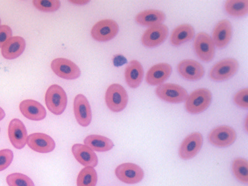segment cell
<instances>
[{
  "label": "cell",
  "instance_id": "obj_9",
  "mask_svg": "<svg viewBox=\"0 0 248 186\" xmlns=\"http://www.w3.org/2000/svg\"><path fill=\"white\" fill-rule=\"evenodd\" d=\"M115 173L120 181L129 184L138 183L144 177L142 169L132 163H125L119 165L115 169Z\"/></svg>",
  "mask_w": 248,
  "mask_h": 186
},
{
  "label": "cell",
  "instance_id": "obj_5",
  "mask_svg": "<svg viewBox=\"0 0 248 186\" xmlns=\"http://www.w3.org/2000/svg\"><path fill=\"white\" fill-rule=\"evenodd\" d=\"M119 26L114 20L105 19L96 22L91 31L92 37L95 40L106 42L113 39L118 33Z\"/></svg>",
  "mask_w": 248,
  "mask_h": 186
},
{
  "label": "cell",
  "instance_id": "obj_6",
  "mask_svg": "<svg viewBox=\"0 0 248 186\" xmlns=\"http://www.w3.org/2000/svg\"><path fill=\"white\" fill-rule=\"evenodd\" d=\"M51 68L58 77L66 79H75L80 75L79 67L72 61L63 58L54 59Z\"/></svg>",
  "mask_w": 248,
  "mask_h": 186
},
{
  "label": "cell",
  "instance_id": "obj_31",
  "mask_svg": "<svg viewBox=\"0 0 248 186\" xmlns=\"http://www.w3.org/2000/svg\"><path fill=\"white\" fill-rule=\"evenodd\" d=\"M13 159V152L8 149L0 150V171L6 169Z\"/></svg>",
  "mask_w": 248,
  "mask_h": 186
},
{
  "label": "cell",
  "instance_id": "obj_1",
  "mask_svg": "<svg viewBox=\"0 0 248 186\" xmlns=\"http://www.w3.org/2000/svg\"><path fill=\"white\" fill-rule=\"evenodd\" d=\"M45 103L48 110L55 115H61L64 111L67 103L66 94L59 85L53 84L47 89Z\"/></svg>",
  "mask_w": 248,
  "mask_h": 186
},
{
  "label": "cell",
  "instance_id": "obj_20",
  "mask_svg": "<svg viewBox=\"0 0 248 186\" xmlns=\"http://www.w3.org/2000/svg\"><path fill=\"white\" fill-rule=\"evenodd\" d=\"M72 152L76 159L85 167H94L98 164V158L95 153L90 147L82 144H75Z\"/></svg>",
  "mask_w": 248,
  "mask_h": 186
},
{
  "label": "cell",
  "instance_id": "obj_10",
  "mask_svg": "<svg viewBox=\"0 0 248 186\" xmlns=\"http://www.w3.org/2000/svg\"><path fill=\"white\" fill-rule=\"evenodd\" d=\"M168 32V27L162 23L151 26L143 33L141 42L148 47L156 46L164 41Z\"/></svg>",
  "mask_w": 248,
  "mask_h": 186
},
{
  "label": "cell",
  "instance_id": "obj_13",
  "mask_svg": "<svg viewBox=\"0 0 248 186\" xmlns=\"http://www.w3.org/2000/svg\"><path fill=\"white\" fill-rule=\"evenodd\" d=\"M73 107L75 116L78 124L83 127L88 126L91 122L92 112L86 97L82 94H77L74 100Z\"/></svg>",
  "mask_w": 248,
  "mask_h": 186
},
{
  "label": "cell",
  "instance_id": "obj_23",
  "mask_svg": "<svg viewBox=\"0 0 248 186\" xmlns=\"http://www.w3.org/2000/svg\"><path fill=\"white\" fill-rule=\"evenodd\" d=\"M165 19V15L161 11L155 9H148L138 13L136 21L141 25L152 26L161 24Z\"/></svg>",
  "mask_w": 248,
  "mask_h": 186
},
{
  "label": "cell",
  "instance_id": "obj_28",
  "mask_svg": "<svg viewBox=\"0 0 248 186\" xmlns=\"http://www.w3.org/2000/svg\"><path fill=\"white\" fill-rule=\"evenodd\" d=\"M232 169L235 177L243 183L248 182V161L242 158L235 159L232 163Z\"/></svg>",
  "mask_w": 248,
  "mask_h": 186
},
{
  "label": "cell",
  "instance_id": "obj_11",
  "mask_svg": "<svg viewBox=\"0 0 248 186\" xmlns=\"http://www.w3.org/2000/svg\"><path fill=\"white\" fill-rule=\"evenodd\" d=\"M202 142V136L200 133L193 132L188 135L180 145L179 156L184 160L194 157L200 150Z\"/></svg>",
  "mask_w": 248,
  "mask_h": 186
},
{
  "label": "cell",
  "instance_id": "obj_29",
  "mask_svg": "<svg viewBox=\"0 0 248 186\" xmlns=\"http://www.w3.org/2000/svg\"><path fill=\"white\" fill-rule=\"evenodd\" d=\"M9 186H34L33 181L27 175L20 173H13L6 177Z\"/></svg>",
  "mask_w": 248,
  "mask_h": 186
},
{
  "label": "cell",
  "instance_id": "obj_26",
  "mask_svg": "<svg viewBox=\"0 0 248 186\" xmlns=\"http://www.w3.org/2000/svg\"><path fill=\"white\" fill-rule=\"evenodd\" d=\"M226 12L234 17L245 16L248 12V0H228L225 4Z\"/></svg>",
  "mask_w": 248,
  "mask_h": 186
},
{
  "label": "cell",
  "instance_id": "obj_24",
  "mask_svg": "<svg viewBox=\"0 0 248 186\" xmlns=\"http://www.w3.org/2000/svg\"><path fill=\"white\" fill-rule=\"evenodd\" d=\"M195 31L192 26L188 24L179 25L171 33L170 41L174 46H178L193 38Z\"/></svg>",
  "mask_w": 248,
  "mask_h": 186
},
{
  "label": "cell",
  "instance_id": "obj_19",
  "mask_svg": "<svg viewBox=\"0 0 248 186\" xmlns=\"http://www.w3.org/2000/svg\"><path fill=\"white\" fill-rule=\"evenodd\" d=\"M21 113L27 118L33 121H40L46 116V110L39 102L27 99L21 101L19 104Z\"/></svg>",
  "mask_w": 248,
  "mask_h": 186
},
{
  "label": "cell",
  "instance_id": "obj_14",
  "mask_svg": "<svg viewBox=\"0 0 248 186\" xmlns=\"http://www.w3.org/2000/svg\"><path fill=\"white\" fill-rule=\"evenodd\" d=\"M8 135L11 143L16 149L23 148L27 143V130L19 119H14L11 121L8 126Z\"/></svg>",
  "mask_w": 248,
  "mask_h": 186
},
{
  "label": "cell",
  "instance_id": "obj_25",
  "mask_svg": "<svg viewBox=\"0 0 248 186\" xmlns=\"http://www.w3.org/2000/svg\"><path fill=\"white\" fill-rule=\"evenodd\" d=\"M84 143L92 150L97 152L109 151L114 146L111 140L106 137L98 135L88 136L84 139Z\"/></svg>",
  "mask_w": 248,
  "mask_h": 186
},
{
  "label": "cell",
  "instance_id": "obj_17",
  "mask_svg": "<svg viewBox=\"0 0 248 186\" xmlns=\"http://www.w3.org/2000/svg\"><path fill=\"white\" fill-rule=\"evenodd\" d=\"M177 70L183 78L189 80L200 79L204 73L202 65L191 59H185L180 62L178 64Z\"/></svg>",
  "mask_w": 248,
  "mask_h": 186
},
{
  "label": "cell",
  "instance_id": "obj_12",
  "mask_svg": "<svg viewBox=\"0 0 248 186\" xmlns=\"http://www.w3.org/2000/svg\"><path fill=\"white\" fill-rule=\"evenodd\" d=\"M236 137L234 130L230 126L222 125L218 126L210 133L208 139L213 145L225 147L232 144Z\"/></svg>",
  "mask_w": 248,
  "mask_h": 186
},
{
  "label": "cell",
  "instance_id": "obj_15",
  "mask_svg": "<svg viewBox=\"0 0 248 186\" xmlns=\"http://www.w3.org/2000/svg\"><path fill=\"white\" fill-rule=\"evenodd\" d=\"M27 144L33 150L41 153L52 151L55 147V143L49 136L42 133H35L28 137Z\"/></svg>",
  "mask_w": 248,
  "mask_h": 186
},
{
  "label": "cell",
  "instance_id": "obj_33",
  "mask_svg": "<svg viewBox=\"0 0 248 186\" xmlns=\"http://www.w3.org/2000/svg\"><path fill=\"white\" fill-rule=\"evenodd\" d=\"M12 31L11 28L6 25L0 26V47L11 37Z\"/></svg>",
  "mask_w": 248,
  "mask_h": 186
},
{
  "label": "cell",
  "instance_id": "obj_3",
  "mask_svg": "<svg viewBox=\"0 0 248 186\" xmlns=\"http://www.w3.org/2000/svg\"><path fill=\"white\" fill-rule=\"evenodd\" d=\"M128 99L126 90L120 84H112L107 88L105 101L108 108L113 112L122 111L126 107Z\"/></svg>",
  "mask_w": 248,
  "mask_h": 186
},
{
  "label": "cell",
  "instance_id": "obj_16",
  "mask_svg": "<svg viewBox=\"0 0 248 186\" xmlns=\"http://www.w3.org/2000/svg\"><path fill=\"white\" fill-rule=\"evenodd\" d=\"M232 34V26L227 19L219 21L213 32L212 40L214 45L219 48L226 46L230 42Z\"/></svg>",
  "mask_w": 248,
  "mask_h": 186
},
{
  "label": "cell",
  "instance_id": "obj_32",
  "mask_svg": "<svg viewBox=\"0 0 248 186\" xmlns=\"http://www.w3.org/2000/svg\"><path fill=\"white\" fill-rule=\"evenodd\" d=\"M234 102L239 107L242 108H248V90L243 89L239 91L234 96Z\"/></svg>",
  "mask_w": 248,
  "mask_h": 186
},
{
  "label": "cell",
  "instance_id": "obj_4",
  "mask_svg": "<svg viewBox=\"0 0 248 186\" xmlns=\"http://www.w3.org/2000/svg\"><path fill=\"white\" fill-rule=\"evenodd\" d=\"M155 93L162 100L171 103H179L185 101L187 97L186 91L182 86L170 83L159 85Z\"/></svg>",
  "mask_w": 248,
  "mask_h": 186
},
{
  "label": "cell",
  "instance_id": "obj_30",
  "mask_svg": "<svg viewBox=\"0 0 248 186\" xmlns=\"http://www.w3.org/2000/svg\"><path fill=\"white\" fill-rule=\"evenodd\" d=\"M32 3L36 8L46 12L57 11L61 5L59 0H33Z\"/></svg>",
  "mask_w": 248,
  "mask_h": 186
},
{
  "label": "cell",
  "instance_id": "obj_35",
  "mask_svg": "<svg viewBox=\"0 0 248 186\" xmlns=\"http://www.w3.org/2000/svg\"><path fill=\"white\" fill-rule=\"evenodd\" d=\"M5 114L4 110L0 107V121L2 120L5 117Z\"/></svg>",
  "mask_w": 248,
  "mask_h": 186
},
{
  "label": "cell",
  "instance_id": "obj_34",
  "mask_svg": "<svg viewBox=\"0 0 248 186\" xmlns=\"http://www.w3.org/2000/svg\"><path fill=\"white\" fill-rule=\"evenodd\" d=\"M69 1L72 3L76 5H82L86 4L90 2L89 0H70Z\"/></svg>",
  "mask_w": 248,
  "mask_h": 186
},
{
  "label": "cell",
  "instance_id": "obj_22",
  "mask_svg": "<svg viewBox=\"0 0 248 186\" xmlns=\"http://www.w3.org/2000/svg\"><path fill=\"white\" fill-rule=\"evenodd\" d=\"M143 69L137 60H132L125 68L124 77L127 85L132 88H136L141 82L143 77Z\"/></svg>",
  "mask_w": 248,
  "mask_h": 186
},
{
  "label": "cell",
  "instance_id": "obj_27",
  "mask_svg": "<svg viewBox=\"0 0 248 186\" xmlns=\"http://www.w3.org/2000/svg\"><path fill=\"white\" fill-rule=\"evenodd\" d=\"M97 181V173L93 168L85 167L78 176L77 185V186H95Z\"/></svg>",
  "mask_w": 248,
  "mask_h": 186
},
{
  "label": "cell",
  "instance_id": "obj_2",
  "mask_svg": "<svg viewBox=\"0 0 248 186\" xmlns=\"http://www.w3.org/2000/svg\"><path fill=\"white\" fill-rule=\"evenodd\" d=\"M212 99L210 91L200 88L192 92L186 99L185 108L191 114H198L204 111L210 105Z\"/></svg>",
  "mask_w": 248,
  "mask_h": 186
},
{
  "label": "cell",
  "instance_id": "obj_18",
  "mask_svg": "<svg viewBox=\"0 0 248 186\" xmlns=\"http://www.w3.org/2000/svg\"><path fill=\"white\" fill-rule=\"evenodd\" d=\"M172 68L165 62L156 64L151 67L146 75V81L151 85L162 84L170 76Z\"/></svg>",
  "mask_w": 248,
  "mask_h": 186
},
{
  "label": "cell",
  "instance_id": "obj_8",
  "mask_svg": "<svg viewBox=\"0 0 248 186\" xmlns=\"http://www.w3.org/2000/svg\"><path fill=\"white\" fill-rule=\"evenodd\" d=\"M194 46L198 57L202 61L209 62L215 55V45L212 38L204 32H200L195 36Z\"/></svg>",
  "mask_w": 248,
  "mask_h": 186
},
{
  "label": "cell",
  "instance_id": "obj_7",
  "mask_svg": "<svg viewBox=\"0 0 248 186\" xmlns=\"http://www.w3.org/2000/svg\"><path fill=\"white\" fill-rule=\"evenodd\" d=\"M238 68V62L233 58H226L216 63L210 72V77L215 81H223L232 77Z\"/></svg>",
  "mask_w": 248,
  "mask_h": 186
},
{
  "label": "cell",
  "instance_id": "obj_21",
  "mask_svg": "<svg viewBox=\"0 0 248 186\" xmlns=\"http://www.w3.org/2000/svg\"><path fill=\"white\" fill-rule=\"evenodd\" d=\"M26 47L24 39L16 36L9 38L1 47L2 56L6 59L12 60L19 57Z\"/></svg>",
  "mask_w": 248,
  "mask_h": 186
},
{
  "label": "cell",
  "instance_id": "obj_36",
  "mask_svg": "<svg viewBox=\"0 0 248 186\" xmlns=\"http://www.w3.org/2000/svg\"><path fill=\"white\" fill-rule=\"evenodd\" d=\"M0 23H1V20H0Z\"/></svg>",
  "mask_w": 248,
  "mask_h": 186
}]
</instances>
